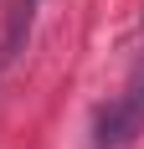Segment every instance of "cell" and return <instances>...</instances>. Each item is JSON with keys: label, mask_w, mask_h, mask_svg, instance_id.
<instances>
[{"label": "cell", "mask_w": 144, "mask_h": 149, "mask_svg": "<svg viewBox=\"0 0 144 149\" xmlns=\"http://www.w3.org/2000/svg\"><path fill=\"white\" fill-rule=\"evenodd\" d=\"M144 134V77L134 82L118 103H108L98 113V129H93V149H124Z\"/></svg>", "instance_id": "cell-1"}, {"label": "cell", "mask_w": 144, "mask_h": 149, "mask_svg": "<svg viewBox=\"0 0 144 149\" xmlns=\"http://www.w3.org/2000/svg\"><path fill=\"white\" fill-rule=\"evenodd\" d=\"M36 5H41V0H10V26H5V46H0V62H10L15 52H21V41H26L31 21H36Z\"/></svg>", "instance_id": "cell-2"}]
</instances>
